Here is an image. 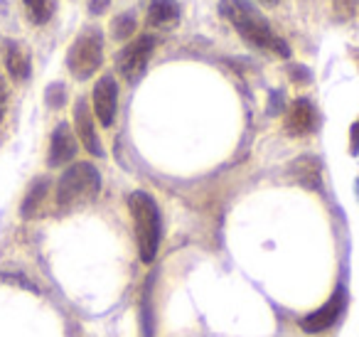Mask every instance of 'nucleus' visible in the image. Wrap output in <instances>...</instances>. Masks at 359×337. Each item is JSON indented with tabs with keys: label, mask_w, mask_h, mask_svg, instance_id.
Segmentation results:
<instances>
[{
	"label": "nucleus",
	"mask_w": 359,
	"mask_h": 337,
	"mask_svg": "<svg viewBox=\"0 0 359 337\" xmlns=\"http://www.w3.org/2000/svg\"><path fill=\"white\" fill-rule=\"evenodd\" d=\"M219 11L234 25V30L239 32L241 40L249 42L251 47L273 52L278 57L290 55V47L276 35L273 27L264 18V13L251 0H219Z\"/></svg>",
	"instance_id": "obj_1"
},
{
	"label": "nucleus",
	"mask_w": 359,
	"mask_h": 337,
	"mask_svg": "<svg viewBox=\"0 0 359 337\" xmlns=\"http://www.w3.org/2000/svg\"><path fill=\"white\" fill-rule=\"evenodd\" d=\"M101 192V175L91 163H74L62 173L57 183V209L60 212H76L91 204Z\"/></svg>",
	"instance_id": "obj_2"
},
{
	"label": "nucleus",
	"mask_w": 359,
	"mask_h": 337,
	"mask_svg": "<svg viewBox=\"0 0 359 337\" xmlns=\"http://www.w3.org/2000/svg\"><path fill=\"white\" fill-rule=\"evenodd\" d=\"M128 209H130V217H133L140 261L150 263L160 249V239H163V219H160V209L148 192L130 194Z\"/></svg>",
	"instance_id": "obj_3"
},
{
	"label": "nucleus",
	"mask_w": 359,
	"mask_h": 337,
	"mask_svg": "<svg viewBox=\"0 0 359 337\" xmlns=\"http://www.w3.org/2000/svg\"><path fill=\"white\" fill-rule=\"evenodd\" d=\"M104 62V35L99 27H86L67 52V67L72 77L79 81H86L99 72Z\"/></svg>",
	"instance_id": "obj_4"
},
{
	"label": "nucleus",
	"mask_w": 359,
	"mask_h": 337,
	"mask_svg": "<svg viewBox=\"0 0 359 337\" xmlns=\"http://www.w3.org/2000/svg\"><path fill=\"white\" fill-rule=\"evenodd\" d=\"M155 50V37L153 35H140L133 42L123 47L116 57V67H118L121 77H123L128 84H138L140 77L148 70V62L153 57Z\"/></svg>",
	"instance_id": "obj_5"
},
{
	"label": "nucleus",
	"mask_w": 359,
	"mask_h": 337,
	"mask_svg": "<svg viewBox=\"0 0 359 337\" xmlns=\"http://www.w3.org/2000/svg\"><path fill=\"white\" fill-rule=\"evenodd\" d=\"M344 305H347V293H344V288H337V291L332 293V298H330L323 308H318L315 312H310V315H305L303 320H300V327H303V332H308V335H318V332L330 330V327L337 325V320L342 317Z\"/></svg>",
	"instance_id": "obj_6"
},
{
	"label": "nucleus",
	"mask_w": 359,
	"mask_h": 337,
	"mask_svg": "<svg viewBox=\"0 0 359 337\" xmlns=\"http://www.w3.org/2000/svg\"><path fill=\"white\" fill-rule=\"evenodd\" d=\"M118 109V84L111 74H104L94 86V114L104 126H114Z\"/></svg>",
	"instance_id": "obj_7"
},
{
	"label": "nucleus",
	"mask_w": 359,
	"mask_h": 337,
	"mask_svg": "<svg viewBox=\"0 0 359 337\" xmlns=\"http://www.w3.org/2000/svg\"><path fill=\"white\" fill-rule=\"evenodd\" d=\"M76 136L69 128V124H60L52 131L50 138V153H47V165L50 168H62L76 158Z\"/></svg>",
	"instance_id": "obj_8"
},
{
	"label": "nucleus",
	"mask_w": 359,
	"mask_h": 337,
	"mask_svg": "<svg viewBox=\"0 0 359 337\" xmlns=\"http://www.w3.org/2000/svg\"><path fill=\"white\" fill-rule=\"evenodd\" d=\"M318 126H320L318 109L305 99L293 101V106L285 114V131H288V136H310L318 131Z\"/></svg>",
	"instance_id": "obj_9"
},
{
	"label": "nucleus",
	"mask_w": 359,
	"mask_h": 337,
	"mask_svg": "<svg viewBox=\"0 0 359 337\" xmlns=\"http://www.w3.org/2000/svg\"><path fill=\"white\" fill-rule=\"evenodd\" d=\"M74 126H76V136H79V140L84 143V148L89 150L91 155L101 158V155H104V148H101L99 133H96V128H94V116H91V109H89V104H86V99L76 101Z\"/></svg>",
	"instance_id": "obj_10"
},
{
	"label": "nucleus",
	"mask_w": 359,
	"mask_h": 337,
	"mask_svg": "<svg viewBox=\"0 0 359 337\" xmlns=\"http://www.w3.org/2000/svg\"><path fill=\"white\" fill-rule=\"evenodd\" d=\"M180 22V6L175 0H153L148 8V25L155 30H172Z\"/></svg>",
	"instance_id": "obj_11"
},
{
	"label": "nucleus",
	"mask_w": 359,
	"mask_h": 337,
	"mask_svg": "<svg viewBox=\"0 0 359 337\" xmlns=\"http://www.w3.org/2000/svg\"><path fill=\"white\" fill-rule=\"evenodd\" d=\"M6 70L15 81H25L27 77H30V72H32L30 52H27L20 42H13V40L6 42Z\"/></svg>",
	"instance_id": "obj_12"
},
{
	"label": "nucleus",
	"mask_w": 359,
	"mask_h": 337,
	"mask_svg": "<svg viewBox=\"0 0 359 337\" xmlns=\"http://www.w3.org/2000/svg\"><path fill=\"white\" fill-rule=\"evenodd\" d=\"M47 190H50V180L47 178H37L35 183L30 185V190H27L25 199H22V207H20V214L25 219H32L37 214V209L42 207V202H45L47 197Z\"/></svg>",
	"instance_id": "obj_13"
},
{
	"label": "nucleus",
	"mask_w": 359,
	"mask_h": 337,
	"mask_svg": "<svg viewBox=\"0 0 359 337\" xmlns=\"http://www.w3.org/2000/svg\"><path fill=\"white\" fill-rule=\"evenodd\" d=\"M25 11L32 25H45L55 13V3L52 0H25Z\"/></svg>",
	"instance_id": "obj_14"
},
{
	"label": "nucleus",
	"mask_w": 359,
	"mask_h": 337,
	"mask_svg": "<svg viewBox=\"0 0 359 337\" xmlns=\"http://www.w3.org/2000/svg\"><path fill=\"white\" fill-rule=\"evenodd\" d=\"M135 32V18L130 15H118V18H114V22H111V35L116 37V40H126V37H130Z\"/></svg>",
	"instance_id": "obj_15"
},
{
	"label": "nucleus",
	"mask_w": 359,
	"mask_h": 337,
	"mask_svg": "<svg viewBox=\"0 0 359 337\" xmlns=\"http://www.w3.org/2000/svg\"><path fill=\"white\" fill-rule=\"evenodd\" d=\"M65 84H52L50 89H47V104L52 106V109H60L62 104H65Z\"/></svg>",
	"instance_id": "obj_16"
},
{
	"label": "nucleus",
	"mask_w": 359,
	"mask_h": 337,
	"mask_svg": "<svg viewBox=\"0 0 359 337\" xmlns=\"http://www.w3.org/2000/svg\"><path fill=\"white\" fill-rule=\"evenodd\" d=\"M6 109H8V86H6V79L0 77V121L6 116Z\"/></svg>",
	"instance_id": "obj_17"
},
{
	"label": "nucleus",
	"mask_w": 359,
	"mask_h": 337,
	"mask_svg": "<svg viewBox=\"0 0 359 337\" xmlns=\"http://www.w3.org/2000/svg\"><path fill=\"white\" fill-rule=\"evenodd\" d=\"M349 143H352V153H359V121L349 131Z\"/></svg>",
	"instance_id": "obj_18"
},
{
	"label": "nucleus",
	"mask_w": 359,
	"mask_h": 337,
	"mask_svg": "<svg viewBox=\"0 0 359 337\" xmlns=\"http://www.w3.org/2000/svg\"><path fill=\"white\" fill-rule=\"evenodd\" d=\"M261 3H264V6H276L278 0H261Z\"/></svg>",
	"instance_id": "obj_19"
}]
</instances>
